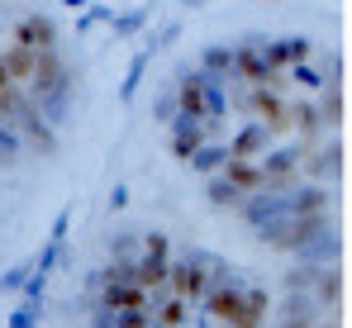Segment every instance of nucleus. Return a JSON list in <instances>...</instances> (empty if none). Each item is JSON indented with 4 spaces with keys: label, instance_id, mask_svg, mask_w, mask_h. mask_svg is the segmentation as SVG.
<instances>
[{
    "label": "nucleus",
    "instance_id": "f03ea898",
    "mask_svg": "<svg viewBox=\"0 0 352 328\" xmlns=\"http://www.w3.org/2000/svg\"><path fill=\"white\" fill-rule=\"evenodd\" d=\"M91 328H338L333 262H305L272 290L229 257L138 228L91 272Z\"/></svg>",
    "mask_w": 352,
    "mask_h": 328
},
{
    "label": "nucleus",
    "instance_id": "f257e3e1",
    "mask_svg": "<svg viewBox=\"0 0 352 328\" xmlns=\"http://www.w3.org/2000/svg\"><path fill=\"white\" fill-rule=\"evenodd\" d=\"M167 143L205 195L276 252L338 257L343 57L300 34H243L181 67Z\"/></svg>",
    "mask_w": 352,
    "mask_h": 328
},
{
    "label": "nucleus",
    "instance_id": "7ed1b4c3",
    "mask_svg": "<svg viewBox=\"0 0 352 328\" xmlns=\"http://www.w3.org/2000/svg\"><path fill=\"white\" fill-rule=\"evenodd\" d=\"M72 114V67L53 24L24 0H0V166L38 157Z\"/></svg>",
    "mask_w": 352,
    "mask_h": 328
}]
</instances>
